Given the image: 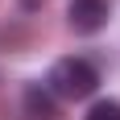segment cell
Masks as SVG:
<instances>
[{
    "label": "cell",
    "instance_id": "6da1fadb",
    "mask_svg": "<svg viewBox=\"0 0 120 120\" xmlns=\"http://www.w3.org/2000/svg\"><path fill=\"white\" fill-rule=\"evenodd\" d=\"M46 87H50L54 99H71V104H75V99L95 95L99 71L87 58H58L54 66H50V75H46Z\"/></svg>",
    "mask_w": 120,
    "mask_h": 120
},
{
    "label": "cell",
    "instance_id": "7a4b0ae2",
    "mask_svg": "<svg viewBox=\"0 0 120 120\" xmlns=\"http://www.w3.org/2000/svg\"><path fill=\"white\" fill-rule=\"evenodd\" d=\"M112 21V4L108 0H71V8H66V25H71L75 33H99L104 25Z\"/></svg>",
    "mask_w": 120,
    "mask_h": 120
},
{
    "label": "cell",
    "instance_id": "3957f363",
    "mask_svg": "<svg viewBox=\"0 0 120 120\" xmlns=\"http://www.w3.org/2000/svg\"><path fill=\"white\" fill-rule=\"evenodd\" d=\"M25 112H29V120H54L58 116V99L50 95L46 83H29L25 87Z\"/></svg>",
    "mask_w": 120,
    "mask_h": 120
},
{
    "label": "cell",
    "instance_id": "277c9868",
    "mask_svg": "<svg viewBox=\"0 0 120 120\" xmlns=\"http://www.w3.org/2000/svg\"><path fill=\"white\" fill-rule=\"evenodd\" d=\"M87 120H120V99H95Z\"/></svg>",
    "mask_w": 120,
    "mask_h": 120
},
{
    "label": "cell",
    "instance_id": "5b68a950",
    "mask_svg": "<svg viewBox=\"0 0 120 120\" xmlns=\"http://www.w3.org/2000/svg\"><path fill=\"white\" fill-rule=\"evenodd\" d=\"M25 8H41V4H46V0H21Z\"/></svg>",
    "mask_w": 120,
    "mask_h": 120
}]
</instances>
